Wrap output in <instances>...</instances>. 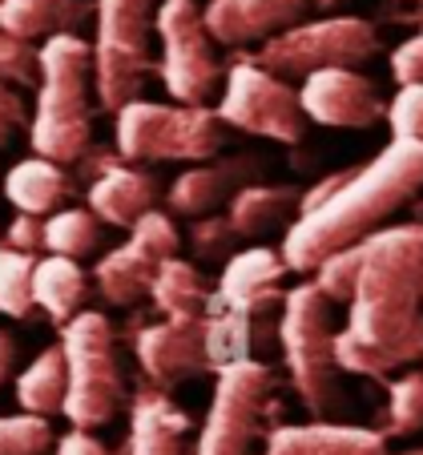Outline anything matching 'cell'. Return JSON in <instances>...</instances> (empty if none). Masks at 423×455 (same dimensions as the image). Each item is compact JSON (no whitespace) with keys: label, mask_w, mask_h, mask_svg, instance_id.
Instances as JSON below:
<instances>
[{"label":"cell","mask_w":423,"mask_h":455,"mask_svg":"<svg viewBox=\"0 0 423 455\" xmlns=\"http://www.w3.org/2000/svg\"><path fill=\"white\" fill-rule=\"evenodd\" d=\"M423 226H391L363 238V267L335 331L339 371L387 379L423 363Z\"/></svg>","instance_id":"cell-1"},{"label":"cell","mask_w":423,"mask_h":455,"mask_svg":"<svg viewBox=\"0 0 423 455\" xmlns=\"http://www.w3.org/2000/svg\"><path fill=\"white\" fill-rule=\"evenodd\" d=\"M419 189L423 141L415 138H391L367 165L323 178L299 198V218L283 238L286 270L311 275L327 254L375 234Z\"/></svg>","instance_id":"cell-2"},{"label":"cell","mask_w":423,"mask_h":455,"mask_svg":"<svg viewBox=\"0 0 423 455\" xmlns=\"http://www.w3.org/2000/svg\"><path fill=\"white\" fill-rule=\"evenodd\" d=\"M36 113L28 121V141L33 154L52 157L69 165L85 157L93 141V44L81 41L77 33H57L36 49Z\"/></svg>","instance_id":"cell-3"},{"label":"cell","mask_w":423,"mask_h":455,"mask_svg":"<svg viewBox=\"0 0 423 455\" xmlns=\"http://www.w3.org/2000/svg\"><path fill=\"white\" fill-rule=\"evenodd\" d=\"M60 351H65V419L73 427H105L125 407V379H121L117 347H113V323L97 310H77L60 327Z\"/></svg>","instance_id":"cell-4"},{"label":"cell","mask_w":423,"mask_h":455,"mask_svg":"<svg viewBox=\"0 0 423 455\" xmlns=\"http://www.w3.org/2000/svg\"><path fill=\"white\" fill-rule=\"evenodd\" d=\"M117 117V154L125 162H210L218 157L226 133L218 109L206 105H157L125 101Z\"/></svg>","instance_id":"cell-5"},{"label":"cell","mask_w":423,"mask_h":455,"mask_svg":"<svg viewBox=\"0 0 423 455\" xmlns=\"http://www.w3.org/2000/svg\"><path fill=\"white\" fill-rule=\"evenodd\" d=\"M278 343L299 399L315 415H327L339 403V363L331 331V299L315 283H302L283 294Z\"/></svg>","instance_id":"cell-6"},{"label":"cell","mask_w":423,"mask_h":455,"mask_svg":"<svg viewBox=\"0 0 423 455\" xmlns=\"http://www.w3.org/2000/svg\"><path fill=\"white\" fill-rule=\"evenodd\" d=\"M93 81L101 109L133 101L154 69L157 0H97Z\"/></svg>","instance_id":"cell-7"},{"label":"cell","mask_w":423,"mask_h":455,"mask_svg":"<svg viewBox=\"0 0 423 455\" xmlns=\"http://www.w3.org/2000/svg\"><path fill=\"white\" fill-rule=\"evenodd\" d=\"M379 52V33L363 17H323L275 33L254 49V65L275 77H307L319 69H355Z\"/></svg>","instance_id":"cell-8"},{"label":"cell","mask_w":423,"mask_h":455,"mask_svg":"<svg viewBox=\"0 0 423 455\" xmlns=\"http://www.w3.org/2000/svg\"><path fill=\"white\" fill-rule=\"evenodd\" d=\"M270 415H278L275 371L259 359L226 363L218 367V387L194 455H251V443Z\"/></svg>","instance_id":"cell-9"},{"label":"cell","mask_w":423,"mask_h":455,"mask_svg":"<svg viewBox=\"0 0 423 455\" xmlns=\"http://www.w3.org/2000/svg\"><path fill=\"white\" fill-rule=\"evenodd\" d=\"M154 33L162 41V85L181 105H206L222 89V65L214 57V36L194 0H162L154 17Z\"/></svg>","instance_id":"cell-10"},{"label":"cell","mask_w":423,"mask_h":455,"mask_svg":"<svg viewBox=\"0 0 423 455\" xmlns=\"http://www.w3.org/2000/svg\"><path fill=\"white\" fill-rule=\"evenodd\" d=\"M222 125H234L242 133L270 141H299L302 138V113L299 93L283 77L259 69L254 60H238L222 77V101H218Z\"/></svg>","instance_id":"cell-11"},{"label":"cell","mask_w":423,"mask_h":455,"mask_svg":"<svg viewBox=\"0 0 423 455\" xmlns=\"http://www.w3.org/2000/svg\"><path fill=\"white\" fill-rule=\"evenodd\" d=\"M181 238L178 226H173L170 214L162 210H146L138 222L130 226V242L97 262L93 283L101 291L105 302L113 307H133L141 294H149V283H154V270L162 267L170 254H178Z\"/></svg>","instance_id":"cell-12"},{"label":"cell","mask_w":423,"mask_h":455,"mask_svg":"<svg viewBox=\"0 0 423 455\" xmlns=\"http://www.w3.org/2000/svg\"><path fill=\"white\" fill-rule=\"evenodd\" d=\"M283 275L286 262L270 246L234 250L226 258L218 291H210L206 310H222V315L246 318V323H262L270 310L283 307Z\"/></svg>","instance_id":"cell-13"},{"label":"cell","mask_w":423,"mask_h":455,"mask_svg":"<svg viewBox=\"0 0 423 455\" xmlns=\"http://www.w3.org/2000/svg\"><path fill=\"white\" fill-rule=\"evenodd\" d=\"M302 113L331 129H371L387 117V101L371 77L355 69H319L307 73L299 89Z\"/></svg>","instance_id":"cell-14"},{"label":"cell","mask_w":423,"mask_h":455,"mask_svg":"<svg viewBox=\"0 0 423 455\" xmlns=\"http://www.w3.org/2000/svg\"><path fill=\"white\" fill-rule=\"evenodd\" d=\"M138 363L162 391L206 371V315L165 318V323L146 327L138 335Z\"/></svg>","instance_id":"cell-15"},{"label":"cell","mask_w":423,"mask_h":455,"mask_svg":"<svg viewBox=\"0 0 423 455\" xmlns=\"http://www.w3.org/2000/svg\"><path fill=\"white\" fill-rule=\"evenodd\" d=\"M311 0H210L202 9L206 33L226 49L270 41L275 33L299 25Z\"/></svg>","instance_id":"cell-16"},{"label":"cell","mask_w":423,"mask_h":455,"mask_svg":"<svg viewBox=\"0 0 423 455\" xmlns=\"http://www.w3.org/2000/svg\"><path fill=\"white\" fill-rule=\"evenodd\" d=\"M262 173V162L254 154H234L226 162H214L210 165H194L186 170L178 181L170 186V210L181 218H202V214H214L222 202H230L242 186L259 181Z\"/></svg>","instance_id":"cell-17"},{"label":"cell","mask_w":423,"mask_h":455,"mask_svg":"<svg viewBox=\"0 0 423 455\" xmlns=\"http://www.w3.org/2000/svg\"><path fill=\"white\" fill-rule=\"evenodd\" d=\"M267 455H387V435L347 423H283L270 431Z\"/></svg>","instance_id":"cell-18"},{"label":"cell","mask_w":423,"mask_h":455,"mask_svg":"<svg viewBox=\"0 0 423 455\" xmlns=\"http://www.w3.org/2000/svg\"><path fill=\"white\" fill-rule=\"evenodd\" d=\"M190 415L181 411L170 395L146 391L130 407V455H186Z\"/></svg>","instance_id":"cell-19"},{"label":"cell","mask_w":423,"mask_h":455,"mask_svg":"<svg viewBox=\"0 0 423 455\" xmlns=\"http://www.w3.org/2000/svg\"><path fill=\"white\" fill-rule=\"evenodd\" d=\"M157 202V181L133 165H109L89 186V210L109 226H133Z\"/></svg>","instance_id":"cell-20"},{"label":"cell","mask_w":423,"mask_h":455,"mask_svg":"<svg viewBox=\"0 0 423 455\" xmlns=\"http://www.w3.org/2000/svg\"><path fill=\"white\" fill-rule=\"evenodd\" d=\"M93 17L89 0H4L0 28L17 41H49L57 33H77Z\"/></svg>","instance_id":"cell-21"},{"label":"cell","mask_w":423,"mask_h":455,"mask_svg":"<svg viewBox=\"0 0 423 455\" xmlns=\"http://www.w3.org/2000/svg\"><path fill=\"white\" fill-rule=\"evenodd\" d=\"M69 194H73V186H69V178H65V170H60V162L41 157V154L17 162L9 170V178H4V198H9L20 214H33V218L52 214Z\"/></svg>","instance_id":"cell-22"},{"label":"cell","mask_w":423,"mask_h":455,"mask_svg":"<svg viewBox=\"0 0 423 455\" xmlns=\"http://www.w3.org/2000/svg\"><path fill=\"white\" fill-rule=\"evenodd\" d=\"M85 270L77 267V258H65V254H49V258H36L33 267V302L44 310V315L65 327L81 307H85Z\"/></svg>","instance_id":"cell-23"},{"label":"cell","mask_w":423,"mask_h":455,"mask_svg":"<svg viewBox=\"0 0 423 455\" xmlns=\"http://www.w3.org/2000/svg\"><path fill=\"white\" fill-rule=\"evenodd\" d=\"M299 189L294 186H262V181H251L242 186L230 198V210L226 218L234 222L238 238H254V234H267L275 226H283L291 218V210H299Z\"/></svg>","instance_id":"cell-24"},{"label":"cell","mask_w":423,"mask_h":455,"mask_svg":"<svg viewBox=\"0 0 423 455\" xmlns=\"http://www.w3.org/2000/svg\"><path fill=\"white\" fill-rule=\"evenodd\" d=\"M149 294H154V307L165 318H194V315H206L210 283L202 278V270L194 262H181L178 254H170L154 270Z\"/></svg>","instance_id":"cell-25"},{"label":"cell","mask_w":423,"mask_h":455,"mask_svg":"<svg viewBox=\"0 0 423 455\" xmlns=\"http://www.w3.org/2000/svg\"><path fill=\"white\" fill-rule=\"evenodd\" d=\"M65 387H69V371H65V351L60 347H44L17 379V403L33 415H52L65 403Z\"/></svg>","instance_id":"cell-26"},{"label":"cell","mask_w":423,"mask_h":455,"mask_svg":"<svg viewBox=\"0 0 423 455\" xmlns=\"http://www.w3.org/2000/svg\"><path fill=\"white\" fill-rule=\"evenodd\" d=\"M41 246L49 254L89 258L101 246V218L93 210H52V218L41 226Z\"/></svg>","instance_id":"cell-27"},{"label":"cell","mask_w":423,"mask_h":455,"mask_svg":"<svg viewBox=\"0 0 423 455\" xmlns=\"http://www.w3.org/2000/svg\"><path fill=\"white\" fill-rule=\"evenodd\" d=\"M33 267L36 258L33 250H17V246H0V315L9 318H25L33 302Z\"/></svg>","instance_id":"cell-28"},{"label":"cell","mask_w":423,"mask_h":455,"mask_svg":"<svg viewBox=\"0 0 423 455\" xmlns=\"http://www.w3.org/2000/svg\"><path fill=\"white\" fill-rule=\"evenodd\" d=\"M411 431H423V371H407L387 383V435Z\"/></svg>","instance_id":"cell-29"},{"label":"cell","mask_w":423,"mask_h":455,"mask_svg":"<svg viewBox=\"0 0 423 455\" xmlns=\"http://www.w3.org/2000/svg\"><path fill=\"white\" fill-rule=\"evenodd\" d=\"M52 447V427L44 415H0V455H44Z\"/></svg>","instance_id":"cell-30"},{"label":"cell","mask_w":423,"mask_h":455,"mask_svg":"<svg viewBox=\"0 0 423 455\" xmlns=\"http://www.w3.org/2000/svg\"><path fill=\"white\" fill-rule=\"evenodd\" d=\"M359 267H363V242H355V246H343V250H335V254H327L311 275H315V286H319L331 302H347L355 291V278H359Z\"/></svg>","instance_id":"cell-31"},{"label":"cell","mask_w":423,"mask_h":455,"mask_svg":"<svg viewBox=\"0 0 423 455\" xmlns=\"http://www.w3.org/2000/svg\"><path fill=\"white\" fill-rule=\"evenodd\" d=\"M238 246V230L226 214H202L190 230V250L202 262H226Z\"/></svg>","instance_id":"cell-32"},{"label":"cell","mask_w":423,"mask_h":455,"mask_svg":"<svg viewBox=\"0 0 423 455\" xmlns=\"http://www.w3.org/2000/svg\"><path fill=\"white\" fill-rule=\"evenodd\" d=\"M387 121L395 138L423 141V81H403L399 93L387 101Z\"/></svg>","instance_id":"cell-33"},{"label":"cell","mask_w":423,"mask_h":455,"mask_svg":"<svg viewBox=\"0 0 423 455\" xmlns=\"http://www.w3.org/2000/svg\"><path fill=\"white\" fill-rule=\"evenodd\" d=\"M33 73H36V52L28 41H17L0 28V81L9 85H33Z\"/></svg>","instance_id":"cell-34"},{"label":"cell","mask_w":423,"mask_h":455,"mask_svg":"<svg viewBox=\"0 0 423 455\" xmlns=\"http://www.w3.org/2000/svg\"><path fill=\"white\" fill-rule=\"evenodd\" d=\"M25 129H28V105L20 97V85L0 81V149H9Z\"/></svg>","instance_id":"cell-35"},{"label":"cell","mask_w":423,"mask_h":455,"mask_svg":"<svg viewBox=\"0 0 423 455\" xmlns=\"http://www.w3.org/2000/svg\"><path fill=\"white\" fill-rule=\"evenodd\" d=\"M391 77H395L399 85H403V81H423V28L391 52Z\"/></svg>","instance_id":"cell-36"},{"label":"cell","mask_w":423,"mask_h":455,"mask_svg":"<svg viewBox=\"0 0 423 455\" xmlns=\"http://www.w3.org/2000/svg\"><path fill=\"white\" fill-rule=\"evenodd\" d=\"M57 455H113L97 435H89V427H73L69 435L57 439Z\"/></svg>","instance_id":"cell-37"},{"label":"cell","mask_w":423,"mask_h":455,"mask_svg":"<svg viewBox=\"0 0 423 455\" xmlns=\"http://www.w3.org/2000/svg\"><path fill=\"white\" fill-rule=\"evenodd\" d=\"M9 246H17V250H36V246H41V226H36L33 214H20L17 222H12Z\"/></svg>","instance_id":"cell-38"},{"label":"cell","mask_w":423,"mask_h":455,"mask_svg":"<svg viewBox=\"0 0 423 455\" xmlns=\"http://www.w3.org/2000/svg\"><path fill=\"white\" fill-rule=\"evenodd\" d=\"M12 359H17V343H12V339L0 331V383L12 375Z\"/></svg>","instance_id":"cell-39"},{"label":"cell","mask_w":423,"mask_h":455,"mask_svg":"<svg viewBox=\"0 0 423 455\" xmlns=\"http://www.w3.org/2000/svg\"><path fill=\"white\" fill-rule=\"evenodd\" d=\"M403 455H423V451H403Z\"/></svg>","instance_id":"cell-40"},{"label":"cell","mask_w":423,"mask_h":455,"mask_svg":"<svg viewBox=\"0 0 423 455\" xmlns=\"http://www.w3.org/2000/svg\"><path fill=\"white\" fill-rule=\"evenodd\" d=\"M419 294H423V283H419Z\"/></svg>","instance_id":"cell-41"},{"label":"cell","mask_w":423,"mask_h":455,"mask_svg":"<svg viewBox=\"0 0 423 455\" xmlns=\"http://www.w3.org/2000/svg\"><path fill=\"white\" fill-rule=\"evenodd\" d=\"M0 4H4V0H0Z\"/></svg>","instance_id":"cell-42"},{"label":"cell","mask_w":423,"mask_h":455,"mask_svg":"<svg viewBox=\"0 0 423 455\" xmlns=\"http://www.w3.org/2000/svg\"><path fill=\"white\" fill-rule=\"evenodd\" d=\"M419 4H423V0H419Z\"/></svg>","instance_id":"cell-43"}]
</instances>
